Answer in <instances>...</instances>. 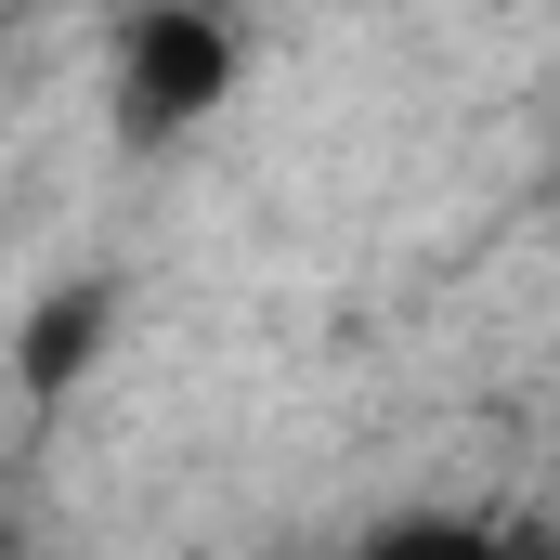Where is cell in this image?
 I'll return each mask as SVG.
<instances>
[{
  "label": "cell",
  "instance_id": "obj_1",
  "mask_svg": "<svg viewBox=\"0 0 560 560\" xmlns=\"http://www.w3.org/2000/svg\"><path fill=\"white\" fill-rule=\"evenodd\" d=\"M222 92H235V39H222V13H196V0H156L131 39H118V105H131V131H143V143L196 131Z\"/></svg>",
  "mask_w": 560,
  "mask_h": 560
},
{
  "label": "cell",
  "instance_id": "obj_2",
  "mask_svg": "<svg viewBox=\"0 0 560 560\" xmlns=\"http://www.w3.org/2000/svg\"><path fill=\"white\" fill-rule=\"evenodd\" d=\"M365 560H522V548H495V535H456V522H405V535H378Z\"/></svg>",
  "mask_w": 560,
  "mask_h": 560
},
{
  "label": "cell",
  "instance_id": "obj_3",
  "mask_svg": "<svg viewBox=\"0 0 560 560\" xmlns=\"http://www.w3.org/2000/svg\"><path fill=\"white\" fill-rule=\"evenodd\" d=\"M13 13H26V0H0V26H13Z\"/></svg>",
  "mask_w": 560,
  "mask_h": 560
}]
</instances>
